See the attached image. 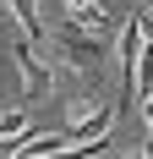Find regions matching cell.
<instances>
[{"mask_svg": "<svg viewBox=\"0 0 153 159\" xmlns=\"http://www.w3.org/2000/svg\"><path fill=\"white\" fill-rule=\"evenodd\" d=\"M55 49H60L66 71L82 77V82H98V77H104V66H109V39L76 28V22H66V16H60V28H55Z\"/></svg>", "mask_w": 153, "mask_h": 159, "instance_id": "6da1fadb", "label": "cell"}, {"mask_svg": "<svg viewBox=\"0 0 153 159\" xmlns=\"http://www.w3.org/2000/svg\"><path fill=\"white\" fill-rule=\"evenodd\" d=\"M66 22H76V28L98 33V39H109V33H120V16L109 11L104 0H66Z\"/></svg>", "mask_w": 153, "mask_h": 159, "instance_id": "7a4b0ae2", "label": "cell"}, {"mask_svg": "<svg viewBox=\"0 0 153 159\" xmlns=\"http://www.w3.org/2000/svg\"><path fill=\"white\" fill-rule=\"evenodd\" d=\"M115 115H120V104H98V110H88L82 121H71V126H66V154H71V148H82V143H98V137H109Z\"/></svg>", "mask_w": 153, "mask_h": 159, "instance_id": "3957f363", "label": "cell"}, {"mask_svg": "<svg viewBox=\"0 0 153 159\" xmlns=\"http://www.w3.org/2000/svg\"><path fill=\"white\" fill-rule=\"evenodd\" d=\"M6 11L16 16V28L28 33L33 44H49V28H44V16H38V0H6Z\"/></svg>", "mask_w": 153, "mask_h": 159, "instance_id": "277c9868", "label": "cell"}, {"mask_svg": "<svg viewBox=\"0 0 153 159\" xmlns=\"http://www.w3.org/2000/svg\"><path fill=\"white\" fill-rule=\"evenodd\" d=\"M131 16H137V28H142V33H148V39H153V6H137V11H131Z\"/></svg>", "mask_w": 153, "mask_h": 159, "instance_id": "5b68a950", "label": "cell"}]
</instances>
